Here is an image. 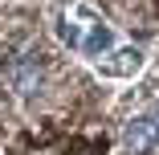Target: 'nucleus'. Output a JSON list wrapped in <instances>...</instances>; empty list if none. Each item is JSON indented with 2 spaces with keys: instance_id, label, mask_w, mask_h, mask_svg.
<instances>
[{
  "instance_id": "obj_1",
  "label": "nucleus",
  "mask_w": 159,
  "mask_h": 155,
  "mask_svg": "<svg viewBox=\"0 0 159 155\" xmlns=\"http://www.w3.org/2000/svg\"><path fill=\"white\" fill-rule=\"evenodd\" d=\"M57 37H61V45H70V53L86 57L90 66L118 49L114 29L94 12L90 4H70L66 12H61V16H57Z\"/></svg>"
},
{
  "instance_id": "obj_2",
  "label": "nucleus",
  "mask_w": 159,
  "mask_h": 155,
  "mask_svg": "<svg viewBox=\"0 0 159 155\" xmlns=\"http://www.w3.org/2000/svg\"><path fill=\"white\" fill-rule=\"evenodd\" d=\"M147 66V49L139 45H118L114 53H106L102 61H94V74L98 78H110V82H135Z\"/></svg>"
},
{
  "instance_id": "obj_3",
  "label": "nucleus",
  "mask_w": 159,
  "mask_h": 155,
  "mask_svg": "<svg viewBox=\"0 0 159 155\" xmlns=\"http://www.w3.org/2000/svg\"><path fill=\"white\" fill-rule=\"evenodd\" d=\"M122 151L126 155H155L159 151V131H155L151 114H135L122 127Z\"/></svg>"
},
{
  "instance_id": "obj_4",
  "label": "nucleus",
  "mask_w": 159,
  "mask_h": 155,
  "mask_svg": "<svg viewBox=\"0 0 159 155\" xmlns=\"http://www.w3.org/2000/svg\"><path fill=\"white\" fill-rule=\"evenodd\" d=\"M8 82H12V90L20 98H33V94H41V82H45V70H41V61H37V53H20L12 66H8Z\"/></svg>"
},
{
  "instance_id": "obj_5",
  "label": "nucleus",
  "mask_w": 159,
  "mask_h": 155,
  "mask_svg": "<svg viewBox=\"0 0 159 155\" xmlns=\"http://www.w3.org/2000/svg\"><path fill=\"white\" fill-rule=\"evenodd\" d=\"M147 114H151V122H155V131H159V102H155V106H151Z\"/></svg>"
}]
</instances>
